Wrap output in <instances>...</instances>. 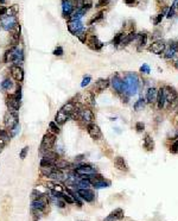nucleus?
Listing matches in <instances>:
<instances>
[{
    "label": "nucleus",
    "mask_w": 178,
    "mask_h": 221,
    "mask_svg": "<svg viewBox=\"0 0 178 221\" xmlns=\"http://www.w3.org/2000/svg\"><path fill=\"white\" fill-rule=\"evenodd\" d=\"M111 2V0H98V2H96V5H95V7H103V6H107L108 4Z\"/></svg>",
    "instance_id": "nucleus-46"
},
{
    "label": "nucleus",
    "mask_w": 178,
    "mask_h": 221,
    "mask_svg": "<svg viewBox=\"0 0 178 221\" xmlns=\"http://www.w3.org/2000/svg\"><path fill=\"white\" fill-rule=\"evenodd\" d=\"M90 81H92V77L88 75V76H84L83 77V80H82V83H81V87H86L88 86L89 83H90Z\"/></svg>",
    "instance_id": "nucleus-49"
},
{
    "label": "nucleus",
    "mask_w": 178,
    "mask_h": 221,
    "mask_svg": "<svg viewBox=\"0 0 178 221\" xmlns=\"http://www.w3.org/2000/svg\"><path fill=\"white\" fill-rule=\"evenodd\" d=\"M69 119V115L66 114L64 112H62V111H58L57 114L55 115V122L57 124V125H63V124H66V121Z\"/></svg>",
    "instance_id": "nucleus-24"
},
{
    "label": "nucleus",
    "mask_w": 178,
    "mask_h": 221,
    "mask_svg": "<svg viewBox=\"0 0 178 221\" xmlns=\"http://www.w3.org/2000/svg\"><path fill=\"white\" fill-rule=\"evenodd\" d=\"M13 86V83H12V81L10 80V79H5V80L1 82V88L4 89V90H10L11 88Z\"/></svg>",
    "instance_id": "nucleus-37"
},
{
    "label": "nucleus",
    "mask_w": 178,
    "mask_h": 221,
    "mask_svg": "<svg viewBox=\"0 0 178 221\" xmlns=\"http://www.w3.org/2000/svg\"><path fill=\"white\" fill-rule=\"evenodd\" d=\"M109 215H111L112 218H114L115 220H121V219L124 218V210H122L121 208H116V209H114Z\"/></svg>",
    "instance_id": "nucleus-31"
},
{
    "label": "nucleus",
    "mask_w": 178,
    "mask_h": 221,
    "mask_svg": "<svg viewBox=\"0 0 178 221\" xmlns=\"http://www.w3.org/2000/svg\"><path fill=\"white\" fill-rule=\"evenodd\" d=\"M46 205H48V200H46V195H44L39 199L33 200L31 203V208L32 210H43L46 207Z\"/></svg>",
    "instance_id": "nucleus-14"
},
{
    "label": "nucleus",
    "mask_w": 178,
    "mask_h": 221,
    "mask_svg": "<svg viewBox=\"0 0 178 221\" xmlns=\"http://www.w3.org/2000/svg\"><path fill=\"white\" fill-rule=\"evenodd\" d=\"M5 145H6V141L2 140V139H0V152H1V150L5 147Z\"/></svg>",
    "instance_id": "nucleus-57"
},
{
    "label": "nucleus",
    "mask_w": 178,
    "mask_h": 221,
    "mask_svg": "<svg viewBox=\"0 0 178 221\" xmlns=\"http://www.w3.org/2000/svg\"><path fill=\"white\" fill-rule=\"evenodd\" d=\"M80 120L82 121V122H84V124H90L93 122L94 120V113H93L92 109H89V108H80V112H79V118Z\"/></svg>",
    "instance_id": "nucleus-8"
},
{
    "label": "nucleus",
    "mask_w": 178,
    "mask_h": 221,
    "mask_svg": "<svg viewBox=\"0 0 178 221\" xmlns=\"http://www.w3.org/2000/svg\"><path fill=\"white\" fill-rule=\"evenodd\" d=\"M57 205H58V207L59 208H63L64 206H66V202H62V201H58V202H56Z\"/></svg>",
    "instance_id": "nucleus-60"
},
{
    "label": "nucleus",
    "mask_w": 178,
    "mask_h": 221,
    "mask_svg": "<svg viewBox=\"0 0 178 221\" xmlns=\"http://www.w3.org/2000/svg\"><path fill=\"white\" fill-rule=\"evenodd\" d=\"M7 14V8L5 6H0V18Z\"/></svg>",
    "instance_id": "nucleus-55"
},
{
    "label": "nucleus",
    "mask_w": 178,
    "mask_h": 221,
    "mask_svg": "<svg viewBox=\"0 0 178 221\" xmlns=\"http://www.w3.org/2000/svg\"><path fill=\"white\" fill-rule=\"evenodd\" d=\"M19 122V118H18V111H13V109H8L5 115H4V125L7 130H12L14 128Z\"/></svg>",
    "instance_id": "nucleus-3"
},
{
    "label": "nucleus",
    "mask_w": 178,
    "mask_h": 221,
    "mask_svg": "<svg viewBox=\"0 0 178 221\" xmlns=\"http://www.w3.org/2000/svg\"><path fill=\"white\" fill-rule=\"evenodd\" d=\"M103 221H115V219H114V218H112V216L109 215V216H107V218H106Z\"/></svg>",
    "instance_id": "nucleus-61"
},
{
    "label": "nucleus",
    "mask_w": 178,
    "mask_h": 221,
    "mask_svg": "<svg viewBox=\"0 0 178 221\" xmlns=\"http://www.w3.org/2000/svg\"><path fill=\"white\" fill-rule=\"evenodd\" d=\"M164 16H165V12H162V13H159L158 16H157V18L153 20V24H154V25H158L159 23H160V21L163 20Z\"/></svg>",
    "instance_id": "nucleus-51"
},
{
    "label": "nucleus",
    "mask_w": 178,
    "mask_h": 221,
    "mask_svg": "<svg viewBox=\"0 0 178 221\" xmlns=\"http://www.w3.org/2000/svg\"><path fill=\"white\" fill-rule=\"evenodd\" d=\"M157 107L159 109H163L165 107V104H166V98H165V92H164V87L159 88L158 93H157Z\"/></svg>",
    "instance_id": "nucleus-20"
},
{
    "label": "nucleus",
    "mask_w": 178,
    "mask_h": 221,
    "mask_svg": "<svg viewBox=\"0 0 178 221\" xmlns=\"http://www.w3.org/2000/svg\"><path fill=\"white\" fill-rule=\"evenodd\" d=\"M0 139H2V140L7 141L11 139V137H10V133L7 132L6 130H0Z\"/></svg>",
    "instance_id": "nucleus-40"
},
{
    "label": "nucleus",
    "mask_w": 178,
    "mask_h": 221,
    "mask_svg": "<svg viewBox=\"0 0 178 221\" xmlns=\"http://www.w3.org/2000/svg\"><path fill=\"white\" fill-rule=\"evenodd\" d=\"M53 167L56 168V169H58V170H66L68 168L70 167V163L69 162H66V159H62V158H58V159H56L55 163H53Z\"/></svg>",
    "instance_id": "nucleus-26"
},
{
    "label": "nucleus",
    "mask_w": 178,
    "mask_h": 221,
    "mask_svg": "<svg viewBox=\"0 0 178 221\" xmlns=\"http://www.w3.org/2000/svg\"><path fill=\"white\" fill-rule=\"evenodd\" d=\"M14 96H16L18 100H21V87H20L19 85L17 86V90H16V93H14Z\"/></svg>",
    "instance_id": "nucleus-53"
},
{
    "label": "nucleus",
    "mask_w": 178,
    "mask_h": 221,
    "mask_svg": "<svg viewBox=\"0 0 178 221\" xmlns=\"http://www.w3.org/2000/svg\"><path fill=\"white\" fill-rule=\"evenodd\" d=\"M165 48H166V44H165L162 39H159V40L153 42L151 45H150V51H152L153 54L159 55V54H162V53H164Z\"/></svg>",
    "instance_id": "nucleus-16"
},
{
    "label": "nucleus",
    "mask_w": 178,
    "mask_h": 221,
    "mask_svg": "<svg viewBox=\"0 0 178 221\" xmlns=\"http://www.w3.org/2000/svg\"><path fill=\"white\" fill-rule=\"evenodd\" d=\"M68 31L74 36H79V35L84 32V25L81 20H69Z\"/></svg>",
    "instance_id": "nucleus-6"
},
{
    "label": "nucleus",
    "mask_w": 178,
    "mask_h": 221,
    "mask_svg": "<svg viewBox=\"0 0 178 221\" xmlns=\"http://www.w3.org/2000/svg\"><path fill=\"white\" fill-rule=\"evenodd\" d=\"M157 93H158V90L156 89L154 87H151L147 89V92H146V102H148V104H154L156 100H157Z\"/></svg>",
    "instance_id": "nucleus-23"
},
{
    "label": "nucleus",
    "mask_w": 178,
    "mask_h": 221,
    "mask_svg": "<svg viewBox=\"0 0 178 221\" xmlns=\"http://www.w3.org/2000/svg\"><path fill=\"white\" fill-rule=\"evenodd\" d=\"M87 132L88 134L92 137L93 139L95 140H99L102 138V132H101V128L95 124V122H90L87 125Z\"/></svg>",
    "instance_id": "nucleus-9"
},
{
    "label": "nucleus",
    "mask_w": 178,
    "mask_h": 221,
    "mask_svg": "<svg viewBox=\"0 0 178 221\" xmlns=\"http://www.w3.org/2000/svg\"><path fill=\"white\" fill-rule=\"evenodd\" d=\"M175 67H176V68H177V69H178V60L176 61V63H175Z\"/></svg>",
    "instance_id": "nucleus-64"
},
{
    "label": "nucleus",
    "mask_w": 178,
    "mask_h": 221,
    "mask_svg": "<svg viewBox=\"0 0 178 221\" xmlns=\"http://www.w3.org/2000/svg\"><path fill=\"white\" fill-rule=\"evenodd\" d=\"M44 158L50 161L53 164L56 159H58V154H57V152H53V151H48V152L44 154Z\"/></svg>",
    "instance_id": "nucleus-30"
},
{
    "label": "nucleus",
    "mask_w": 178,
    "mask_h": 221,
    "mask_svg": "<svg viewBox=\"0 0 178 221\" xmlns=\"http://www.w3.org/2000/svg\"><path fill=\"white\" fill-rule=\"evenodd\" d=\"M80 101H83L86 105H95V99H94L93 93H87L86 95H84V99Z\"/></svg>",
    "instance_id": "nucleus-33"
},
{
    "label": "nucleus",
    "mask_w": 178,
    "mask_h": 221,
    "mask_svg": "<svg viewBox=\"0 0 178 221\" xmlns=\"http://www.w3.org/2000/svg\"><path fill=\"white\" fill-rule=\"evenodd\" d=\"M49 130L52 132V133H59V127L58 125L55 122V121H51V122H49Z\"/></svg>",
    "instance_id": "nucleus-39"
},
{
    "label": "nucleus",
    "mask_w": 178,
    "mask_h": 221,
    "mask_svg": "<svg viewBox=\"0 0 178 221\" xmlns=\"http://www.w3.org/2000/svg\"><path fill=\"white\" fill-rule=\"evenodd\" d=\"M19 21L17 19V16H4L0 18V24H1V27L6 31H12L14 27L17 26Z\"/></svg>",
    "instance_id": "nucleus-5"
},
{
    "label": "nucleus",
    "mask_w": 178,
    "mask_h": 221,
    "mask_svg": "<svg viewBox=\"0 0 178 221\" xmlns=\"http://www.w3.org/2000/svg\"><path fill=\"white\" fill-rule=\"evenodd\" d=\"M56 143V136L52 133H45L43 136V139H42V143H40V147L39 151L40 154H45L48 151H51V149L53 147Z\"/></svg>",
    "instance_id": "nucleus-4"
},
{
    "label": "nucleus",
    "mask_w": 178,
    "mask_h": 221,
    "mask_svg": "<svg viewBox=\"0 0 178 221\" xmlns=\"http://www.w3.org/2000/svg\"><path fill=\"white\" fill-rule=\"evenodd\" d=\"M178 51V43L177 42H171L170 43V47H169V50L165 53L164 57L166 60H171L175 57V55L177 54Z\"/></svg>",
    "instance_id": "nucleus-21"
},
{
    "label": "nucleus",
    "mask_w": 178,
    "mask_h": 221,
    "mask_svg": "<svg viewBox=\"0 0 178 221\" xmlns=\"http://www.w3.org/2000/svg\"><path fill=\"white\" fill-rule=\"evenodd\" d=\"M111 85L114 88V90L118 94H122L124 93V89H122V79L119 76L118 74L113 75L112 80H111Z\"/></svg>",
    "instance_id": "nucleus-15"
},
{
    "label": "nucleus",
    "mask_w": 178,
    "mask_h": 221,
    "mask_svg": "<svg viewBox=\"0 0 178 221\" xmlns=\"http://www.w3.org/2000/svg\"><path fill=\"white\" fill-rule=\"evenodd\" d=\"M7 0H0V4H5Z\"/></svg>",
    "instance_id": "nucleus-63"
},
{
    "label": "nucleus",
    "mask_w": 178,
    "mask_h": 221,
    "mask_svg": "<svg viewBox=\"0 0 178 221\" xmlns=\"http://www.w3.org/2000/svg\"><path fill=\"white\" fill-rule=\"evenodd\" d=\"M53 169H55V167L53 165H51V167H43L40 168V174L43 175L44 177H49L50 176V174L53 171Z\"/></svg>",
    "instance_id": "nucleus-34"
},
{
    "label": "nucleus",
    "mask_w": 178,
    "mask_h": 221,
    "mask_svg": "<svg viewBox=\"0 0 178 221\" xmlns=\"http://www.w3.org/2000/svg\"><path fill=\"white\" fill-rule=\"evenodd\" d=\"M75 11L71 0H62V14L64 18H69Z\"/></svg>",
    "instance_id": "nucleus-11"
},
{
    "label": "nucleus",
    "mask_w": 178,
    "mask_h": 221,
    "mask_svg": "<svg viewBox=\"0 0 178 221\" xmlns=\"http://www.w3.org/2000/svg\"><path fill=\"white\" fill-rule=\"evenodd\" d=\"M19 131H20V126H19V125H17L16 127L12 128V130L10 131V132H11V133H10V137H11V138H12V137H14V136H16V134L18 133Z\"/></svg>",
    "instance_id": "nucleus-54"
},
{
    "label": "nucleus",
    "mask_w": 178,
    "mask_h": 221,
    "mask_svg": "<svg viewBox=\"0 0 178 221\" xmlns=\"http://www.w3.org/2000/svg\"><path fill=\"white\" fill-rule=\"evenodd\" d=\"M18 11H19V6H18V5H13V6H11L10 8H7V14H8V16H17Z\"/></svg>",
    "instance_id": "nucleus-38"
},
{
    "label": "nucleus",
    "mask_w": 178,
    "mask_h": 221,
    "mask_svg": "<svg viewBox=\"0 0 178 221\" xmlns=\"http://www.w3.org/2000/svg\"><path fill=\"white\" fill-rule=\"evenodd\" d=\"M124 1H125L126 5H133L135 2V0H124Z\"/></svg>",
    "instance_id": "nucleus-59"
},
{
    "label": "nucleus",
    "mask_w": 178,
    "mask_h": 221,
    "mask_svg": "<svg viewBox=\"0 0 178 221\" xmlns=\"http://www.w3.org/2000/svg\"><path fill=\"white\" fill-rule=\"evenodd\" d=\"M139 77L137 74L134 73H128L125 76V79L122 80V89H124V95H128L132 96L137 93L139 88Z\"/></svg>",
    "instance_id": "nucleus-1"
},
{
    "label": "nucleus",
    "mask_w": 178,
    "mask_h": 221,
    "mask_svg": "<svg viewBox=\"0 0 178 221\" xmlns=\"http://www.w3.org/2000/svg\"><path fill=\"white\" fill-rule=\"evenodd\" d=\"M87 43H88V47L92 50H95V51H99L103 48V43L99 39L98 36H90L87 40Z\"/></svg>",
    "instance_id": "nucleus-12"
},
{
    "label": "nucleus",
    "mask_w": 178,
    "mask_h": 221,
    "mask_svg": "<svg viewBox=\"0 0 178 221\" xmlns=\"http://www.w3.org/2000/svg\"><path fill=\"white\" fill-rule=\"evenodd\" d=\"M74 7H75V11L76 10H82L84 4H86V0H71Z\"/></svg>",
    "instance_id": "nucleus-35"
},
{
    "label": "nucleus",
    "mask_w": 178,
    "mask_h": 221,
    "mask_svg": "<svg viewBox=\"0 0 178 221\" xmlns=\"http://www.w3.org/2000/svg\"><path fill=\"white\" fill-rule=\"evenodd\" d=\"M62 197H63L64 202H66V203H75V200H74V197L70 194H68V193H66V194L62 195Z\"/></svg>",
    "instance_id": "nucleus-43"
},
{
    "label": "nucleus",
    "mask_w": 178,
    "mask_h": 221,
    "mask_svg": "<svg viewBox=\"0 0 178 221\" xmlns=\"http://www.w3.org/2000/svg\"><path fill=\"white\" fill-rule=\"evenodd\" d=\"M77 37H79V39L81 40L82 43H86V34H84V32H83V34H81V35H79Z\"/></svg>",
    "instance_id": "nucleus-56"
},
{
    "label": "nucleus",
    "mask_w": 178,
    "mask_h": 221,
    "mask_svg": "<svg viewBox=\"0 0 178 221\" xmlns=\"http://www.w3.org/2000/svg\"><path fill=\"white\" fill-rule=\"evenodd\" d=\"M145 105H146V100L144 98H140L138 101H135V104H134V111L135 112H140V111H143L144 108H145Z\"/></svg>",
    "instance_id": "nucleus-29"
},
{
    "label": "nucleus",
    "mask_w": 178,
    "mask_h": 221,
    "mask_svg": "<svg viewBox=\"0 0 178 221\" xmlns=\"http://www.w3.org/2000/svg\"><path fill=\"white\" fill-rule=\"evenodd\" d=\"M140 73H143V74H150V73H151V69H150V67H148L147 64H143V66L140 67Z\"/></svg>",
    "instance_id": "nucleus-52"
},
{
    "label": "nucleus",
    "mask_w": 178,
    "mask_h": 221,
    "mask_svg": "<svg viewBox=\"0 0 178 221\" xmlns=\"http://www.w3.org/2000/svg\"><path fill=\"white\" fill-rule=\"evenodd\" d=\"M51 165H53L52 163L50 161H48V159H45L44 157L40 159V168H43V167H51Z\"/></svg>",
    "instance_id": "nucleus-50"
},
{
    "label": "nucleus",
    "mask_w": 178,
    "mask_h": 221,
    "mask_svg": "<svg viewBox=\"0 0 178 221\" xmlns=\"http://www.w3.org/2000/svg\"><path fill=\"white\" fill-rule=\"evenodd\" d=\"M49 178H51L53 181H63L64 180V174L62 173V170H58V169H53V171L50 174Z\"/></svg>",
    "instance_id": "nucleus-27"
},
{
    "label": "nucleus",
    "mask_w": 178,
    "mask_h": 221,
    "mask_svg": "<svg viewBox=\"0 0 178 221\" xmlns=\"http://www.w3.org/2000/svg\"><path fill=\"white\" fill-rule=\"evenodd\" d=\"M11 75L17 82H21L24 80V70L19 66H12L11 67Z\"/></svg>",
    "instance_id": "nucleus-17"
},
{
    "label": "nucleus",
    "mask_w": 178,
    "mask_h": 221,
    "mask_svg": "<svg viewBox=\"0 0 178 221\" xmlns=\"http://www.w3.org/2000/svg\"><path fill=\"white\" fill-rule=\"evenodd\" d=\"M165 98H166V102L169 104H173L178 100V93L177 90L171 86H165L164 87Z\"/></svg>",
    "instance_id": "nucleus-10"
},
{
    "label": "nucleus",
    "mask_w": 178,
    "mask_h": 221,
    "mask_svg": "<svg viewBox=\"0 0 178 221\" xmlns=\"http://www.w3.org/2000/svg\"><path fill=\"white\" fill-rule=\"evenodd\" d=\"M76 193L82 200H84L86 202H93L95 199V195L90 189H77Z\"/></svg>",
    "instance_id": "nucleus-13"
},
{
    "label": "nucleus",
    "mask_w": 178,
    "mask_h": 221,
    "mask_svg": "<svg viewBox=\"0 0 178 221\" xmlns=\"http://www.w3.org/2000/svg\"><path fill=\"white\" fill-rule=\"evenodd\" d=\"M170 152L173 154H178V138H176V140L173 141V144L170 146Z\"/></svg>",
    "instance_id": "nucleus-42"
},
{
    "label": "nucleus",
    "mask_w": 178,
    "mask_h": 221,
    "mask_svg": "<svg viewBox=\"0 0 178 221\" xmlns=\"http://www.w3.org/2000/svg\"><path fill=\"white\" fill-rule=\"evenodd\" d=\"M175 12H176V6H175V2L171 5V7L169 8V11H167V14H166V17L167 18H172L173 16H175Z\"/></svg>",
    "instance_id": "nucleus-44"
},
{
    "label": "nucleus",
    "mask_w": 178,
    "mask_h": 221,
    "mask_svg": "<svg viewBox=\"0 0 178 221\" xmlns=\"http://www.w3.org/2000/svg\"><path fill=\"white\" fill-rule=\"evenodd\" d=\"M4 61L8 63V62H12L13 66H19L24 62V51L23 49H20L18 47H12L10 48L5 53V57Z\"/></svg>",
    "instance_id": "nucleus-2"
},
{
    "label": "nucleus",
    "mask_w": 178,
    "mask_h": 221,
    "mask_svg": "<svg viewBox=\"0 0 178 221\" xmlns=\"http://www.w3.org/2000/svg\"><path fill=\"white\" fill-rule=\"evenodd\" d=\"M27 154H29V146L23 147V150L20 151V154H19V157L21 158V159H25V158H26V156H27Z\"/></svg>",
    "instance_id": "nucleus-47"
},
{
    "label": "nucleus",
    "mask_w": 178,
    "mask_h": 221,
    "mask_svg": "<svg viewBox=\"0 0 178 221\" xmlns=\"http://www.w3.org/2000/svg\"><path fill=\"white\" fill-rule=\"evenodd\" d=\"M83 157H84V154H79V156H76V157H75V161H82V159H83Z\"/></svg>",
    "instance_id": "nucleus-58"
},
{
    "label": "nucleus",
    "mask_w": 178,
    "mask_h": 221,
    "mask_svg": "<svg viewBox=\"0 0 178 221\" xmlns=\"http://www.w3.org/2000/svg\"><path fill=\"white\" fill-rule=\"evenodd\" d=\"M96 168L89 165V164H82L75 168V175L77 176H89V175L96 174Z\"/></svg>",
    "instance_id": "nucleus-7"
},
{
    "label": "nucleus",
    "mask_w": 178,
    "mask_h": 221,
    "mask_svg": "<svg viewBox=\"0 0 178 221\" xmlns=\"http://www.w3.org/2000/svg\"><path fill=\"white\" fill-rule=\"evenodd\" d=\"M147 35L146 34H137V38L135 39L138 40V51H140L141 49H144L147 44Z\"/></svg>",
    "instance_id": "nucleus-25"
},
{
    "label": "nucleus",
    "mask_w": 178,
    "mask_h": 221,
    "mask_svg": "<svg viewBox=\"0 0 178 221\" xmlns=\"http://www.w3.org/2000/svg\"><path fill=\"white\" fill-rule=\"evenodd\" d=\"M44 195H45V193H42L38 189H33L32 193H31V197H32L33 200H36V199H39V197L44 196Z\"/></svg>",
    "instance_id": "nucleus-41"
},
{
    "label": "nucleus",
    "mask_w": 178,
    "mask_h": 221,
    "mask_svg": "<svg viewBox=\"0 0 178 221\" xmlns=\"http://www.w3.org/2000/svg\"><path fill=\"white\" fill-rule=\"evenodd\" d=\"M109 85H111V81L108 80V79H99V80L96 81V83H95L94 89H95L98 93H102L105 89L108 88Z\"/></svg>",
    "instance_id": "nucleus-19"
},
{
    "label": "nucleus",
    "mask_w": 178,
    "mask_h": 221,
    "mask_svg": "<svg viewBox=\"0 0 178 221\" xmlns=\"http://www.w3.org/2000/svg\"><path fill=\"white\" fill-rule=\"evenodd\" d=\"M52 54L55 55V56H58L59 57V56H62V55L64 54V49H63L62 47H57L55 50H53Z\"/></svg>",
    "instance_id": "nucleus-48"
},
{
    "label": "nucleus",
    "mask_w": 178,
    "mask_h": 221,
    "mask_svg": "<svg viewBox=\"0 0 178 221\" xmlns=\"http://www.w3.org/2000/svg\"><path fill=\"white\" fill-rule=\"evenodd\" d=\"M6 104L8 109H13V111H18L20 108V100H18L13 95H8L6 99Z\"/></svg>",
    "instance_id": "nucleus-18"
},
{
    "label": "nucleus",
    "mask_w": 178,
    "mask_h": 221,
    "mask_svg": "<svg viewBox=\"0 0 178 221\" xmlns=\"http://www.w3.org/2000/svg\"><path fill=\"white\" fill-rule=\"evenodd\" d=\"M144 147H145L147 151H152L154 149V141L152 139V137L150 134H145V138H144Z\"/></svg>",
    "instance_id": "nucleus-28"
},
{
    "label": "nucleus",
    "mask_w": 178,
    "mask_h": 221,
    "mask_svg": "<svg viewBox=\"0 0 178 221\" xmlns=\"http://www.w3.org/2000/svg\"><path fill=\"white\" fill-rule=\"evenodd\" d=\"M124 36L125 34H122V32H119V34L115 35V37L112 39V44L114 47H120V44H121V40L124 38Z\"/></svg>",
    "instance_id": "nucleus-32"
},
{
    "label": "nucleus",
    "mask_w": 178,
    "mask_h": 221,
    "mask_svg": "<svg viewBox=\"0 0 178 221\" xmlns=\"http://www.w3.org/2000/svg\"><path fill=\"white\" fill-rule=\"evenodd\" d=\"M135 130H137V132H144L145 131V124L141 122V121H138L135 124Z\"/></svg>",
    "instance_id": "nucleus-45"
},
{
    "label": "nucleus",
    "mask_w": 178,
    "mask_h": 221,
    "mask_svg": "<svg viewBox=\"0 0 178 221\" xmlns=\"http://www.w3.org/2000/svg\"><path fill=\"white\" fill-rule=\"evenodd\" d=\"M103 14H105L103 11H100L98 14H95L92 19H90V21H89V25H93L94 23H98V21H100V20L103 18Z\"/></svg>",
    "instance_id": "nucleus-36"
},
{
    "label": "nucleus",
    "mask_w": 178,
    "mask_h": 221,
    "mask_svg": "<svg viewBox=\"0 0 178 221\" xmlns=\"http://www.w3.org/2000/svg\"><path fill=\"white\" fill-rule=\"evenodd\" d=\"M114 165L115 168L120 170V171H128V165H127V163H126L125 158H122V157H115V159H114Z\"/></svg>",
    "instance_id": "nucleus-22"
},
{
    "label": "nucleus",
    "mask_w": 178,
    "mask_h": 221,
    "mask_svg": "<svg viewBox=\"0 0 178 221\" xmlns=\"http://www.w3.org/2000/svg\"><path fill=\"white\" fill-rule=\"evenodd\" d=\"M175 6H176V8L178 10V0H175Z\"/></svg>",
    "instance_id": "nucleus-62"
}]
</instances>
